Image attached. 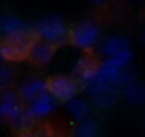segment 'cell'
<instances>
[{"mask_svg": "<svg viewBox=\"0 0 145 137\" xmlns=\"http://www.w3.org/2000/svg\"><path fill=\"white\" fill-rule=\"evenodd\" d=\"M120 93L125 99V101L132 106H144L145 104V86L138 82H134V83L125 86Z\"/></svg>", "mask_w": 145, "mask_h": 137, "instance_id": "obj_14", "label": "cell"}, {"mask_svg": "<svg viewBox=\"0 0 145 137\" xmlns=\"http://www.w3.org/2000/svg\"><path fill=\"white\" fill-rule=\"evenodd\" d=\"M14 79H16V73L13 68L6 63L0 64V93L10 90L14 83Z\"/></svg>", "mask_w": 145, "mask_h": 137, "instance_id": "obj_17", "label": "cell"}, {"mask_svg": "<svg viewBox=\"0 0 145 137\" xmlns=\"http://www.w3.org/2000/svg\"><path fill=\"white\" fill-rule=\"evenodd\" d=\"M70 40L80 50H93L101 40V29L95 20H83L71 30Z\"/></svg>", "mask_w": 145, "mask_h": 137, "instance_id": "obj_2", "label": "cell"}, {"mask_svg": "<svg viewBox=\"0 0 145 137\" xmlns=\"http://www.w3.org/2000/svg\"><path fill=\"white\" fill-rule=\"evenodd\" d=\"M98 64L90 57V56H81L72 67L74 72V79L78 82V84L84 89L94 77L95 70H97Z\"/></svg>", "mask_w": 145, "mask_h": 137, "instance_id": "obj_8", "label": "cell"}, {"mask_svg": "<svg viewBox=\"0 0 145 137\" xmlns=\"http://www.w3.org/2000/svg\"><path fill=\"white\" fill-rule=\"evenodd\" d=\"M33 43V39H24L19 41H3L0 47H2L6 61H20L29 56Z\"/></svg>", "mask_w": 145, "mask_h": 137, "instance_id": "obj_7", "label": "cell"}, {"mask_svg": "<svg viewBox=\"0 0 145 137\" xmlns=\"http://www.w3.org/2000/svg\"><path fill=\"white\" fill-rule=\"evenodd\" d=\"M0 36H2V34H0Z\"/></svg>", "mask_w": 145, "mask_h": 137, "instance_id": "obj_23", "label": "cell"}, {"mask_svg": "<svg viewBox=\"0 0 145 137\" xmlns=\"http://www.w3.org/2000/svg\"><path fill=\"white\" fill-rule=\"evenodd\" d=\"M36 123V119L33 117V114L30 113V110L27 107H23L22 111L10 121V124L19 130V131H24V133H29V130L34 126Z\"/></svg>", "mask_w": 145, "mask_h": 137, "instance_id": "obj_15", "label": "cell"}, {"mask_svg": "<svg viewBox=\"0 0 145 137\" xmlns=\"http://www.w3.org/2000/svg\"><path fill=\"white\" fill-rule=\"evenodd\" d=\"M142 43L145 44V29H144V32H142Z\"/></svg>", "mask_w": 145, "mask_h": 137, "instance_id": "obj_22", "label": "cell"}, {"mask_svg": "<svg viewBox=\"0 0 145 137\" xmlns=\"http://www.w3.org/2000/svg\"><path fill=\"white\" fill-rule=\"evenodd\" d=\"M40 137H58V136L50 131H44V133H40Z\"/></svg>", "mask_w": 145, "mask_h": 137, "instance_id": "obj_19", "label": "cell"}, {"mask_svg": "<svg viewBox=\"0 0 145 137\" xmlns=\"http://www.w3.org/2000/svg\"><path fill=\"white\" fill-rule=\"evenodd\" d=\"M23 100L17 90L0 93V123H10L23 109Z\"/></svg>", "mask_w": 145, "mask_h": 137, "instance_id": "obj_5", "label": "cell"}, {"mask_svg": "<svg viewBox=\"0 0 145 137\" xmlns=\"http://www.w3.org/2000/svg\"><path fill=\"white\" fill-rule=\"evenodd\" d=\"M65 109H67L68 114L71 116V119L76 120L77 123H81V121L90 119L91 106L87 100H84L81 97H76V99L70 100L68 103H65Z\"/></svg>", "mask_w": 145, "mask_h": 137, "instance_id": "obj_13", "label": "cell"}, {"mask_svg": "<svg viewBox=\"0 0 145 137\" xmlns=\"http://www.w3.org/2000/svg\"><path fill=\"white\" fill-rule=\"evenodd\" d=\"M129 50V40L122 34H112L105 37L100 44V53L108 57H115L117 54Z\"/></svg>", "mask_w": 145, "mask_h": 137, "instance_id": "obj_9", "label": "cell"}, {"mask_svg": "<svg viewBox=\"0 0 145 137\" xmlns=\"http://www.w3.org/2000/svg\"><path fill=\"white\" fill-rule=\"evenodd\" d=\"M0 34L5 41H19L24 39H33L34 27L19 16L6 14L0 17Z\"/></svg>", "mask_w": 145, "mask_h": 137, "instance_id": "obj_3", "label": "cell"}, {"mask_svg": "<svg viewBox=\"0 0 145 137\" xmlns=\"http://www.w3.org/2000/svg\"><path fill=\"white\" fill-rule=\"evenodd\" d=\"M105 2L104 0H100V2H93V6H104Z\"/></svg>", "mask_w": 145, "mask_h": 137, "instance_id": "obj_21", "label": "cell"}, {"mask_svg": "<svg viewBox=\"0 0 145 137\" xmlns=\"http://www.w3.org/2000/svg\"><path fill=\"white\" fill-rule=\"evenodd\" d=\"M57 106H58V101L50 93H47V94L39 97L37 100H34L33 103H30L27 106V109L30 110L33 117L37 120V119H47V117H50L56 111Z\"/></svg>", "mask_w": 145, "mask_h": 137, "instance_id": "obj_10", "label": "cell"}, {"mask_svg": "<svg viewBox=\"0 0 145 137\" xmlns=\"http://www.w3.org/2000/svg\"><path fill=\"white\" fill-rule=\"evenodd\" d=\"M17 92L22 100L30 104L39 97L48 93V82L43 77H29L19 84Z\"/></svg>", "mask_w": 145, "mask_h": 137, "instance_id": "obj_6", "label": "cell"}, {"mask_svg": "<svg viewBox=\"0 0 145 137\" xmlns=\"http://www.w3.org/2000/svg\"><path fill=\"white\" fill-rule=\"evenodd\" d=\"M56 54V47L43 40H34L29 57L36 64H48Z\"/></svg>", "mask_w": 145, "mask_h": 137, "instance_id": "obj_11", "label": "cell"}, {"mask_svg": "<svg viewBox=\"0 0 145 137\" xmlns=\"http://www.w3.org/2000/svg\"><path fill=\"white\" fill-rule=\"evenodd\" d=\"M6 60H5V56H3V51H2V47H0V64H5Z\"/></svg>", "mask_w": 145, "mask_h": 137, "instance_id": "obj_20", "label": "cell"}, {"mask_svg": "<svg viewBox=\"0 0 145 137\" xmlns=\"http://www.w3.org/2000/svg\"><path fill=\"white\" fill-rule=\"evenodd\" d=\"M78 90V82L71 76H56L48 82V93L60 103H68L76 99Z\"/></svg>", "mask_w": 145, "mask_h": 137, "instance_id": "obj_4", "label": "cell"}, {"mask_svg": "<svg viewBox=\"0 0 145 137\" xmlns=\"http://www.w3.org/2000/svg\"><path fill=\"white\" fill-rule=\"evenodd\" d=\"M22 137H40V133H36V131H29V133H24Z\"/></svg>", "mask_w": 145, "mask_h": 137, "instance_id": "obj_18", "label": "cell"}, {"mask_svg": "<svg viewBox=\"0 0 145 137\" xmlns=\"http://www.w3.org/2000/svg\"><path fill=\"white\" fill-rule=\"evenodd\" d=\"M33 27H34V34L39 37V40L50 43L54 47L63 46L70 40L71 32L67 23L58 14H46L40 20H37Z\"/></svg>", "mask_w": 145, "mask_h": 137, "instance_id": "obj_1", "label": "cell"}, {"mask_svg": "<svg viewBox=\"0 0 145 137\" xmlns=\"http://www.w3.org/2000/svg\"><path fill=\"white\" fill-rule=\"evenodd\" d=\"M118 96H120V90H117L115 87H105L94 93L93 96H90V100L93 107L98 110H107L117 103Z\"/></svg>", "mask_w": 145, "mask_h": 137, "instance_id": "obj_12", "label": "cell"}, {"mask_svg": "<svg viewBox=\"0 0 145 137\" xmlns=\"http://www.w3.org/2000/svg\"><path fill=\"white\" fill-rule=\"evenodd\" d=\"M98 133H100V126L97 120L87 119L77 124L74 133H72V137H98Z\"/></svg>", "mask_w": 145, "mask_h": 137, "instance_id": "obj_16", "label": "cell"}]
</instances>
